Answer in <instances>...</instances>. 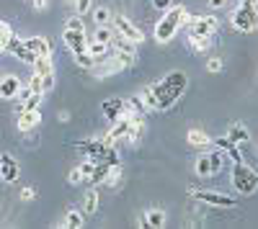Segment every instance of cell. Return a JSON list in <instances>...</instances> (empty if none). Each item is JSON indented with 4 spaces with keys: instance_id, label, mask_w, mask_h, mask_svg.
<instances>
[{
    "instance_id": "cell-8",
    "label": "cell",
    "mask_w": 258,
    "mask_h": 229,
    "mask_svg": "<svg viewBox=\"0 0 258 229\" xmlns=\"http://www.w3.org/2000/svg\"><path fill=\"white\" fill-rule=\"evenodd\" d=\"M88 31L85 29H62V44L68 47L73 54H83V52H88Z\"/></svg>"
},
{
    "instance_id": "cell-26",
    "label": "cell",
    "mask_w": 258,
    "mask_h": 229,
    "mask_svg": "<svg viewBox=\"0 0 258 229\" xmlns=\"http://www.w3.org/2000/svg\"><path fill=\"white\" fill-rule=\"evenodd\" d=\"M188 39V47L194 52H207L212 47V36H186Z\"/></svg>"
},
{
    "instance_id": "cell-18",
    "label": "cell",
    "mask_w": 258,
    "mask_h": 229,
    "mask_svg": "<svg viewBox=\"0 0 258 229\" xmlns=\"http://www.w3.org/2000/svg\"><path fill=\"white\" fill-rule=\"evenodd\" d=\"M186 142L191 144V147H197V150H209L212 147V137L204 129H188L186 132Z\"/></svg>"
},
{
    "instance_id": "cell-21",
    "label": "cell",
    "mask_w": 258,
    "mask_h": 229,
    "mask_svg": "<svg viewBox=\"0 0 258 229\" xmlns=\"http://www.w3.org/2000/svg\"><path fill=\"white\" fill-rule=\"evenodd\" d=\"M145 137V119L142 116H135L132 119V127H129V134H126V144H140V139Z\"/></svg>"
},
{
    "instance_id": "cell-33",
    "label": "cell",
    "mask_w": 258,
    "mask_h": 229,
    "mask_svg": "<svg viewBox=\"0 0 258 229\" xmlns=\"http://www.w3.org/2000/svg\"><path fill=\"white\" fill-rule=\"evenodd\" d=\"M41 100H44V93H31V95H29V100L18 108V113H21V111H34V108H41Z\"/></svg>"
},
{
    "instance_id": "cell-46",
    "label": "cell",
    "mask_w": 258,
    "mask_h": 229,
    "mask_svg": "<svg viewBox=\"0 0 258 229\" xmlns=\"http://www.w3.org/2000/svg\"><path fill=\"white\" fill-rule=\"evenodd\" d=\"M0 168H3V157H0Z\"/></svg>"
},
{
    "instance_id": "cell-10",
    "label": "cell",
    "mask_w": 258,
    "mask_h": 229,
    "mask_svg": "<svg viewBox=\"0 0 258 229\" xmlns=\"http://www.w3.org/2000/svg\"><path fill=\"white\" fill-rule=\"evenodd\" d=\"M21 88H24V82H21V77L16 75H0V100H13Z\"/></svg>"
},
{
    "instance_id": "cell-14",
    "label": "cell",
    "mask_w": 258,
    "mask_h": 229,
    "mask_svg": "<svg viewBox=\"0 0 258 229\" xmlns=\"http://www.w3.org/2000/svg\"><path fill=\"white\" fill-rule=\"evenodd\" d=\"M98 206H101V193H98V185H91L88 191H85V196H83V214L85 216H93L96 211H98Z\"/></svg>"
},
{
    "instance_id": "cell-11",
    "label": "cell",
    "mask_w": 258,
    "mask_h": 229,
    "mask_svg": "<svg viewBox=\"0 0 258 229\" xmlns=\"http://www.w3.org/2000/svg\"><path fill=\"white\" fill-rule=\"evenodd\" d=\"M39 124H41V108H34V111H21L16 127H18L21 134H31Z\"/></svg>"
},
{
    "instance_id": "cell-31",
    "label": "cell",
    "mask_w": 258,
    "mask_h": 229,
    "mask_svg": "<svg viewBox=\"0 0 258 229\" xmlns=\"http://www.w3.org/2000/svg\"><path fill=\"white\" fill-rule=\"evenodd\" d=\"M111 39H114V29H111V26H96L93 41H101V44H111Z\"/></svg>"
},
{
    "instance_id": "cell-39",
    "label": "cell",
    "mask_w": 258,
    "mask_h": 229,
    "mask_svg": "<svg viewBox=\"0 0 258 229\" xmlns=\"http://www.w3.org/2000/svg\"><path fill=\"white\" fill-rule=\"evenodd\" d=\"M68 183H70V185H80V183H85V178H83L80 168H73V170L68 173Z\"/></svg>"
},
{
    "instance_id": "cell-2",
    "label": "cell",
    "mask_w": 258,
    "mask_h": 229,
    "mask_svg": "<svg viewBox=\"0 0 258 229\" xmlns=\"http://www.w3.org/2000/svg\"><path fill=\"white\" fill-rule=\"evenodd\" d=\"M188 16H191V13L186 11V6H170V8L160 16V21L155 24V31H153V36H155L158 44H168V41L186 26Z\"/></svg>"
},
{
    "instance_id": "cell-27",
    "label": "cell",
    "mask_w": 258,
    "mask_h": 229,
    "mask_svg": "<svg viewBox=\"0 0 258 229\" xmlns=\"http://www.w3.org/2000/svg\"><path fill=\"white\" fill-rule=\"evenodd\" d=\"M88 52H91V54L96 57V62H98V59H103V57H109V54H111V47H109V44H101V41H93V39H91V41H88Z\"/></svg>"
},
{
    "instance_id": "cell-17",
    "label": "cell",
    "mask_w": 258,
    "mask_h": 229,
    "mask_svg": "<svg viewBox=\"0 0 258 229\" xmlns=\"http://www.w3.org/2000/svg\"><path fill=\"white\" fill-rule=\"evenodd\" d=\"M101 113H103V119H109V121L114 124V121L121 119V113H124V100H121V98L103 100V103H101Z\"/></svg>"
},
{
    "instance_id": "cell-36",
    "label": "cell",
    "mask_w": 258,
    "mask_h": 229,
    "mask_svg": "<svg viewBox=\"0 0 258 229\" xmlns=\"http://www.w3.org/2000/svg\"><path fill=\"white\" fill-rule=\"evenodd\" d=\"M73 8H75V13L78 16H88L91 13V8H93V0H75V3H73Z\"/></svg>"
},
{
    "instance_id": "cell-37",
    "label": "cell",
    "mask_w": 258,
    "mask_h": 229,
    "mask_svg": "<svg viewBox=\"0 0 258 229\" xmlns=\"http://www.w3.org/2000/svg\"><path fill=\"white\" fill-rule=\"evenodd\" d=\"M225 155H227L232 162H243V160H245V157H243V152H240V144H235V142H232L230 147L225 150Z\"/></svg>"
},
{
    "instance_id": "cell-29",
    "label": "cell",
    "mask_w": 258,
    "mask_h": 229,
    "mask_svg": "<svg viewBox=\"0 0 258 229\" xmlns=\"http://www.w3.org/2000/svg\"><path fill=\"white\" fill-rule=\"evenodd\" d=\"M194 175H197V178H212L207 155H199V157H197V162H194Z\"/></svg>"
},
{
    "instance_id": "cell-47",
    "label": "cell",
    "mask_w": 258,
    "mask_h": 229,
    "mask_svg": "<svg viewBox=\"0 0 258 229\" xmlns=\"http://www.w3.org/2000/svg\"><path fill=\"white\" fill-rule=\"evenodd\" d=\"M3 52H6V49H3V47H0V54H3Z\"/></svg>"
},
{
    "instance_id": "cell-3",
    "label": "cell",
    "mask_w": 258,
    "mask_h": 229,
    "mask_svg": "<svg viewBox=\"0 0 258 229\" xmlns=\"http://www.w3.org/2000/svg\"><path fill=\"white\" fill-rule=\"evenodd\" d=\"M230 183L232 188L240 196H253L258 191V173L248 165V160L243 162H232V173H230Z\"/></svg>"
},
{
    "instance_id": "cell-41",
    "label": "cell",
    "mask_w": 258,
    "mask_h": 229,
    "mask_svg": "<svg viewBox=\"0 0 258 229\" xmlns=\"http://www.w3.org/2000/svg\"><path fill=\"white\" fill-rule=\"evenodd\" d=\"M170 6H173V0H153V8H155V11H163V13H165Z\"/></svg>"
},
{
    "instance_id": "cell-34",
    "label": "cell",
    "mask_w": 258,
    "mask_h": 229,
    "mask_svg": "<svg viewBox=\"0 0 258 229\" xmlns=\"http://www.w3.org/2000/svg\"><path fill=\"white\" fill-rule=\"evenodd\" d=\"M13 36H16V34H13V26L8 24V21H0V47L6 49L8 41H11Z\"/></svg>"
},
{
    "instance_id": "cell-22",
    "label": "cell",
    "mask_w": 258,
    "mask_h": 229,
    "mask_svg": "<svg viewBox=\"0 0 258 229\" xmlns=\"http://www.w3.org/2000/svg\"><path fill=\"white\" fill-rule=\"evenodd\" d=\"M227 139L235 142V144H245V142H250V132L243 127V124H230L227 127Z\"/></svg>"
},
{
    "instance_id": "cell-35",
    "label": "cell",
    "mask_w": 258,
    "mask_h": 229,
    "mask_svg": "<svg viewBox=\"0 0 258 229\" xmlns=\"http://www.w3.org/2000/svg\"><path fill=\"white\" fill-rule=\"evenodd\" d=\"M54 85H57V77H54V72H49V75H41V93H52L54 90Z\"/></svg>"
},
{
    "instance_id": "cell-5",
    "label": "cell",
    "mask_w": 258,
    "mask_h": 229,
    "mask_svg": "<svg viewBox=\"0 0 258 229\" xmlns=\"http://www.w3.org/2000/svg\"><path fill=\"white\" fill-rule=\"evenodd\" d=\"M111 29H114V34H119L121 39H126V41H132L135 47H140V44H145V31L135 24L129 16H124V13H114V21H111Z\"/></svg>"
},
{
    "instance_id": "cell-13",
    "label": "cell",
    "mask_w": 258,
    "mask_h": 229,
    "mask_svg": "<svg viewBox=\"0 0 258 229\" xmlns=\"http://www.w3.org/2000/svg\"><path fill=\"white\" fill-rule=\"evenodd\" d=\"M24 44L36 54V57H52V41L47 36H29L24 39Z\"/></svg>"
},
{
    "instance_id": "cell-23",
    "label": "cell",
    "mask_w": 258,
    "mask_h": 229,
    "mask_svg": "<svg viewBox=\"0 0 258 229\" xmlns=\"http://www.w3.org/2000/svg\"><path fill=\"white\" fill-rule=\"evenodd\" d=\"M124 106H126V111H129V113H135V116H142V119H145V116L150 113L140 93H137V95H132V98H126V100H124Z\"/></svg>"
},
{
    "instance_id": "cell-16",
    "label": "cell",
    "mask_w": 258,
    "mask_h": 229,
    "mask_svg": "<svg viewBox=\"0 0 258 229\" xmlns=\"http://www.w3.org/2000/svg\"><path fill=\"white\" fill-rule=\"evenodd\" d=\"M0 157H3V168H0V178H3V183H16L18 175H21V165L11 155H0Z\"/></svg>"
},
{
    "instance_id": "cell-32",
    "label": "cell",
    "mask_w": 258,
    "mask_h": 229,
    "mask_svg": "<svg viewBox=\"0 0 258 229\" xmlns=\"http://www.w3.org/2000/svg\"><path fill=\"white\" fill-rule=\"evenodd\" d=\"M222 70H225V59H222V57H217V54L207 57V72H209V75H220Z\"/></svg>"
},
{
    "instance_id": "cell-1",
    "label": "cell",
    "mask_w": 258,
    "mask_h": 229,
    "mask_svg": "<svg viewBox=\"0 0 258 229\" xmlns=\"http://www.w3.org/2000/svg\"><path fill=\"white\" fill-rule=\"evenodd\" d=\"M186 88H188V77H186L181 70L168 72L160 82H155L153 90H155V95H158V111L173 108L176 103L181 100V95L186 93Z\"/></svg>"
},
{
    "instance_id": "cell-43",
    "label": "cell",
    "mask_w": 258,
    "mask_h": 229,
    "mask_svg": "<svg viewBox=\"0 0 258 229\" xmlns=\"http://www.w3.org/2000/svg\"><path fill=\"white\" fill-rule=\"evenodd\" d=\"M31 3H34V11H41V13L49 8V0H31Z\"/></svg>"
},
{
    "instance_id": "cell-4",
    "label": "cell",
    "mask_w": 258,
    "mask_h": 229,
    "mask_svg": "<svg viewBox=\"0 0 258 229\" xmlns=\"http://www.w3.org/2000/svg\"><path fill=\"white\" fill-rule=\"evenodd\" d=\"M230 24H232L235 31H243V34H253V31H258V6L240 3L238 8L232 11Z\"/></svg>"
},
{
    "instance_id": "cell-38",
    "label": "cell",
    "mask_w": 258,
    "mask_h": 229,
    "mask_svg": "<svg viewBox=\"0 0 258 229\" xmlns=\"http://www.w3.org/2000/svg\"><path fill=\"white\" fill-rule=\"evenodd\" d=\"M64 29H85V18L83 16H70L68 21H64Z\"/></svg>"
},
{
    "instance_id": "cell-25",
    "label": "cell",
    "mask_w": 258,
    "mask_h": 229,
    "mask_svg": "<svg viewBox=\"0 0 258 229\" xmlns=\"http://www.w3.org/2000/svg\"><path fill=\"white\" fill-rule=\"evenodd\" d=\"M34 75H49L54 72V65H52V57H36L34 65H31Z\"/></svg>"
},
{
    "instance_id": "cell-15",
    "label": "cell",
    "mask_w": 258,
    "mask_h": 229,
    "mask_svg": "<svg viewBox=\"0 0 258 229\" xmlns=\"http://www.w3.org/2000/svg\"><path fill=\"white\" fill-rule=\"evenodd\" d=\"M204 155H207V160H209V173H212V178H217L222 170H225V152L220 150V147H212V150H204Z\"/></svg>"
},
{
    "instance_id": "cell-45",
    "label": "cell",
    "mask_w": 258,
    "mask_h": 229,
    "mask_svg": "<svg viewBox=\"0 0 258 229\" xmlns=\"http://www.w3.org/2000/svg\"><path fill=\"white\" fill-rule=\"evenodd\" d=\"M209 6L212 8H222V6H227V0H209Z\"/></svg>"
},
{
    "instance_id": "cell-9",
    "label": "cell",
    "mask_w": 258,
    "mask_h": 229,
    "mask_svg": "<svg viewBox=\"0 0 258 229\" xmlns=\"http://www.w3.org/2000/svg\"><path fill=\"white\" fill-rule=\"evenodd\" d=\"M6 52L13 57V59H18V62H24V65H34V59H36V54L24 44V39H11L8 41V47H6Z\"/></svg>"
},
{
    "instance_id": "cell-28",
    "label": "cell",
    "mask_w": 258,
    "mask_h": 229,
    "mask_svg": "<svg viewBox=\"0 0 258 229\" xmlns=\"http://www.w3.org/2000/svg\"><path fill=\"white\" fill-rule=\"evenodd\" d=\"M73 59H75V65H78V67H83L85 72H91V70H93V65H96V57H93L91 52H83V54H73Z\"/></svg>"
},
{
    "instance_id": "cell-40",
    "label": "cell",
    "mask_w": 258,
    "mask_h": 229,
    "mask_svg": "<svg viewBox=\"0 0 258 229\" xmlns=\"http://www.w3.org/2000/svg\"><path fill=\"white\" fill-rule=\"evenodd\" d=\"M26 85H29L34 93H41V75H31V80L26 82Z\"/></svg>"
},
{
    "instance_id": "cell-24",
    "label": "cell",
    "mask_w": 258,
    "mask_h": 229,
    "mask_svg": "<svg viewBox=\"0 0 258 229\" xmlns=\"http://www.w3.org/2000/svg\"><path fill=\"white\" fill-rule=\"evenodd\" d=\"M124 170H121V165L119 162H114V165H109V173H106V180H103V185H109V188H116V185L121 183V175Z\"/></svg>"
},
{
    "instance_id": "cell-12",
    "label": "cell",
    "mask_w": 258,
    "mask_h": 229,
    "mask_svg": "<svg viewBox=\"0 0 258 229\" xmlns=\"http://www.w3.org/2000/svg\"><path fill=\"white\" fill-rule=\"evenodd\" d=\"M168 224V214L163 209H147L140 216V226H153V229H163Z\"/></svg>"
},
{
    "instance_id": "cell-44",
    "label": "cell",
    "mask_w": 258,
    "mask_h": 229,
    "mask_svg": "<svg viewBox=\"0 0 258 229\" xmlns=\"http://www.w3.org/2000/svg\"><path fill=\"white\" fill-rule=\"evenodd\" d=\"M57 121H59V124H68V121H70V113H68V111H59V113H57Z\"/></svg>"
},
{
    "instance_id": "cell-6",
    "label": "cell",
    "mask_w": 258,
    "mask_h": 229,
    "mask_svg": "<svg viewBox=\"0 0 258 229\" xmlns=\"http://www.w3.org/2000/svg\"><path fill=\"white\" fill-rule=\"evenodd\" d=\"M188 196L199 203H207V206H214V209H232L235 201L232 196L227 193H220V191H209V188H188Z\"/></svg>"
},
{
    "instance_id": "cell-7",
    "label": "cell",
    "mask_w": 258,
    "mask_h": 229,
    "mask_svg": "<svg viewBox=\"0 0 258 229\" xmlns=\"http://www.w3.org/2000/svg\"><path fill=\"white\" fill-rule=\"evenodd\" d=\"M220 21L217 16H188L186 21V36H214Z\"/></svg>"
},
{
    "instance_id": "cell-30",
    "label": "cell",
    "mask_w": 258,
    "mask_h": 229,
    "mask_svg": "<svg viewBox=\"0 0 258 229\" xmlns=\"http://www.w3.org/2000/svg\"><path fill=\"white\" fill-rule=\"evenodd\" d=\"M140 95H142V100H145V106H147V111H158V95H155L153 85H145Z\"/></svg>"
},
{
    "instance_id": "cell-19",
    "label": "cell",
    "mask_w": 258,
    "mask_h": 229,
    "mask_svg": "<svg viewBox=\"0 0 258 229\" xmlns=\"http://www.w3.org/2000/svg\"><path fill=\"white\" fill-rule=\"evenodd\" d=\"M57 226L64 229H83L85 226V214L80 209H68V214L62 216V221H57Z\"/></svg>"
},
{
    "instance_id": "cell-20",
    "label": "cell",
    "mask_w": 258,
    "mask_h": 229,
    "mask_svg": "<svg viewBox=\"0 0 258 229\" xmlns=\"http://www.w3.org/2000/svg\"><path fill=\"white\" fill-rule=\"evenodd\" d=\"M91 16H93V24L96 26H111V21H114V11L106 8V6H93L91 8Z\"/></svg>"
},
{
    "instance_id": "cell-42",
    "label": "cell",
    "mask_w": 258,
    "mask_h": 229,
    "mask_svg": "<svg viewBox=\"0 0 258 229\" xmlns=\"http://www.w3.org/2000/svg\"><path fill=\"white\" fill-rule=\"evenodd\" d=\"M36 198V191L31 188V185H29V188H24V191H21V201H24V203H29V201H34Z\"/></svg>"
}]
</instances>
